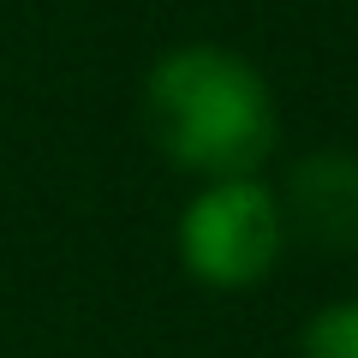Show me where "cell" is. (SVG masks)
<instances>
[{"label": "cell", "mask_w": 358, "mask_h": 358, "mask_svg": "<svg viewBox=\"0 0 358 358\" xmlns=\"http://www.w3.org/2000/svg\"><path fill=\"white\" fill-rule=\"evenodd\" d=\"M287 239L322 257H358V150H310L293 162L281 192Z\"/></svg>", "instance_id": "cell-3"}, {"label": "cell", "mask_w": 358, "mask_h": 358, "mask_svg": "<svg viewBox=\"0 0 358 358\" xmlns=\"http://www.w3.org/2000/svg\"><path fill=\"white\" fill-rule=\"evenodd\" d=\"M143 131L167 167L203 179H263L281 143L268 78L221 42H179L143 78Z\"/></svg>", "instance_id": "cell-1"}, {"label": "cell", "mask_w": 358, "mask_h": 358, "mask_svg": "<svg viewBox=\"0 0 358 358\" xmlns=\"http://www.w3.org/2000/svg\"><path fill=\"white\" fill-rule=\"evenodd\" d=\"M305 358H358V299H334L299 334Z\"/></svg>", "instance_id": "cell-4"}, {"label": "cell", "mask_w": 358, "mask_h": 358, "mask_svg": "<svg viewBox=\"0 0 358 358\" xmlns=\"http://www.w3.org/2000/svg\"><path fill=\"white\" fill-rule=\"evenodd\" d=\"M173 251H179V268L215 293L268 281V268L287 251L281 197L263 179H215L179 209Z\"/></svg>", "instance_id": "cell-2"}]
</instances>
